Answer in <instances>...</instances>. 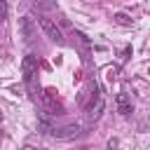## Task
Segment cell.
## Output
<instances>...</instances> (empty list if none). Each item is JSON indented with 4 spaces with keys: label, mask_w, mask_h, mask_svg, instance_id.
Segmentation results:
<instances>
[{
    "label": "cell",
    "mask_w": 150,
    "mask_h": 150,
    "mask_svg": "<svg viewBox=\"0 0 150 150\" xmlns=\"http://www.w3.org/2000/svg\"><path fill=\"white\" fill-rule=\"evenodd\" d=\"M42 105H45V112L49 115H63V105L52 96V91H42Z\"/></svg>",
    "instance_id": "cell-4"
},
{
    "label": "cell",
    "mask_w": 150,
    "mask_h": 150,
    "mask_svg": "<svg viewBox=\"0 0 150 150\" xmlns=\"http://www.w3.org/2000/svg\"><path fill=\"white\" fill-rule=\"evenodd\" d=\"M5 14H7V5H5V0H0V21L5 19Z\"/></svg>",
    "instance_id": "cell-9"
},
{
    "label": "cell",
    "mask_w": 150,
    "mask_h": 150,
    "mask_svg": "<svg viewBox=\"0 0 150 150\" xmlns=\"http://www.w3.org/2000/svg\"><path fill=\"white\" fill-rule=\"evenodd\" d=\"M21 73H23V80L26 82H33V77L38 75V59L33 54H26L23 61H21Z\"/></svg>",
    "instance_id": "cell-3"
},
{
    "label": "cell",
    "mask_w": 150,
    "mask_h": 150,
    "mask_svg": "<svg viewBox=\"0 0 150 150\" xmlns=\"http://www.w3.org/2000/svg\"><path fill=\"white\" fill-rule=\"evenodd\" d=\"M115 148H117V138H112V141L108 143V150H115Z\"/></svg>",
    "instance_id": "cell-10"
},
{
    "label": "cell",
    "mask_w": 150,
    "mask_h": 150,
    "mask_svg": "<svg viewBox=\"0 0 150 150\" xmlns=\"http://www.w3.org/2000/svg\"><path fill=\"white\" fill-rule=\"evenodd\" d=\"M77 131H80L77 124H66L61 129H52V136L54 138H73V136H77Z\"/></svg>",
    "instance_id": "cell-6"
},
{
    "label": "cell",
    "mask_w": 150,
    "mask_h": 150,
    "mask_svg": "<svg viewBox=\"0 0 150 150\" xmlns=\"http://www.w3.org/2000/svg\"><path fill=\"white\" fill-rule=\"evenodd\" d=\"M115 19H117V23H122V26H131V19H129L127 14H122V12L115 14Z\"/></svg>",
    "instance_id": "cell-8"
},
{
    "label": "cell",
    "mask_w": 150,
    "mask_h": 150,
    "mask_svg": "<svg viewBox=\"0 0 150 150\" xmlns=\"http://www.w3.org/2000/svg\"><path fill=\"white\" fill-rule=\"evenodd\" d=\"M103 110H105V101H103V98H101L98 94H96V96H94V98H91V101H89V103L84 105V115H87V120H89V122L98 120Z\"/></svg>",
    "instance_id": "cell-2"
},
{
    "label": "cell",
    "mask_w": 150,
    "mask_h": 150,
    "mask_svg": "<svg viewBox=\"0 0 150 150\" xmlns=\"http://www.w3.org/2000/svg\"><path fill=\"white\" fill-rule=\"evenodd\" d=\"M117 110L122 115H131L134 112V103H131V98L127 94H117Z\"/></svg>",
    "instance_id": "cell-7"
},
{
    "label": "cell",
    "mask_w": 150,
    "mask_h": 150,
    "mask_svg": "<svg viewBox=\"0 0 150 150\" xmlns=\"http://www.w3.org/2000/svg\"><path fill=\"white\" fill-rule=\"evenodd\" d=\"M38 23H40V28H42V33L49 38V40H54V42H63V33H61V28L52 21V19H47V16H40L38 19Z\"/></svg>",
    "instance_id": "cell-1"
},
{
    "label": "cell",
    "mask_w": 150,
    "mask_h": 150,
    "mask_svg": "<svg viewBox=\"0 0 150 150\" xmlns=\"http://www.w3.org/2000/svg\"><path fill=\"white\" fill-rule=\"evenodd\" d=\"M19 33H21V38H23L26 42H30V40L35 38V21H33L30 16H21V19H19Z\"/></svg>",
    "instance_id": "cell-5"
}]
</instances>
